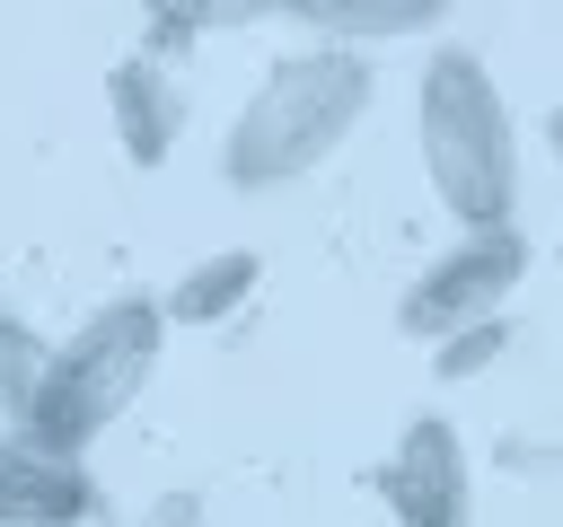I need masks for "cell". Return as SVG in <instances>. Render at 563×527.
Segmentation results:
<instances>
[{
	"label": "cell",
	"mask_w": 563,
	"mask_h": 527,
	"mask_svg": "<svg viewBox=\"0 0 563 527\" xmlns=\"http://www.w3.org/2000/svg\"><path fill=\"white\" fill-rule=\"evenodd\" d=\"M369 114V61L352 44H317V53H290L255 79V97L238 105L229 123V149H220V176L238 193H282L299 176H317L352 123Z\"/></svg>",
	"instance_id": "1"
},
{
	"label": "cell",
	"mask_w": 563,
	"mask_h": 527,
	"mask_svg": "<svg viewBox=\"0 0 563 527\" xmlns=\"http://www.w3.org/2000/svg\"><path fill=\"white\" fill-rule=\"evenodd\" d=\"M413 132H422V167H431L440 211L457 228H510V202H519V132H510V105H501L493 70L466 44H440L422 61Z\"/></svg>",
	"instance_id": "2"
},
{
	"label": "cell",
	"mask_w": 563,
	"mask_h": 527,
	"mask_svg": "<svg viewBox=\"0 0 563 527\" xmlns=\"http://www.w3.org/2000/svg\"><path fill=\"white\" fill-rule=\"evenodd\" d=\"M158 343H167V299H150V290L106 299L97 316L70 325V343H53L44 386H35V413H26L18 430H26L35 448H53V457H88V439H97L106 422H123L132 395L150 386Z\"/></svg>",
	"instance_id": "3"
},
{
	"label": "cell",
	"mask_w": 563,
	"mask_h": 527,
	"mask_svg": "<svg viewBox=\"0 0 563 527\" xmlns=\"http://www.w3.org/2000/svg\"><path fill=\"white\" fill-rule=\"evenodd\" d=\"M519 272H528V237H519V228H466V237H457L440 264H422V281L396 299V334H405V343H449V334L501 316L510 290H519Z\"/></svg>",
	"instance_id": "4"
},
{
	"label": "cell",
	"mask_w": 563,
	"mask_h": 527,
	"mask_svg": "<svg viewBox=\"0 0 563 527\" xmlns=\"http://www.w3.org/2000/svg\"><path fill=\"white\" fill-rule=\"evenodd\" d=\"M378 501L396 527H475V474H466L457 422L413 413L396 430V457L378 466Z\"/></svg>",
	"instance_id": "5"
},
{
	"label": "cell",
	"mask_w": 563,
	"mask_h": 527,
	"mask_svg": "<svg viewBox=\"0 0 563 527\" xmlns=\"http://www.w3.org/2000/svg\"><path fill=\"white\" fill-rule=\"evenodd\" d=\"M97 492L79 457L35 448L26 430H0V527H88Z\"/></svg>",
	"instance_id": "6"
},
{
	"label": "cell",
	"mask_w": 563,
	"mask_h": 527,
	"mask_svg": "<svg viewBox=\"0 0 563 527\" xmlns=\"http://www.w3.org/2000/svg\"><path fill=\"white\" fill-rule=\"evenodd\" d=\"M106 105H114V141H123V158H132V167H167L185 105H176V88H167V70H158L150 53H123V61L106 70Z\"/></svg>",
	"instance_id": "7"
},
{
	"label": "cell",
	"mask_w": 563,
	"mask_h": 527,
	"mask_svg": "<svg viewBox=\"0 0 563 527\" xmlns=\"http://www.w3.org/2000/svg\"><path fill=\"white\" fill-rule=\"evenodd\" d=\"M255 281H264V264H255L246 246H220V255H202V264L167 290V325H220V316H238V307L255 299Z\"/></svg>",
	"instance_id": "8"
},
{
	"label": "cell",
	"mask_w": 563,
	"mask_h": 527,
	"mask_svg": "<svg viewBox=\"0 0 563 527\" xmlns=\"http://www.w3.org/2000/svg\"><path fill=\"white\" fill-rule=\"evenodd\" d=\"M290 18H308L317 35H422L449 18V0H299Z\"/></svg>",
	"instance_id": "9"
},
{
	"label": "cell",
	"mask_w": 563,
	"mask_h": 527,
	"mask_svg": "<svg viewBox=\"0 0 563 527\" xmlns=\"http://www.w3.org/2000/svg\"><path fill=\"white\" fill-rule=\"evenodd\" d=\"M44 360H53V343L18 316V307H0V422L18 430L26 413H35V386H44Z\"/></svg>",
	"instance_id": "10"
},
{
	"label": "cell",
	"mask_w": 563,
	"mask_h": 527,
	"mask_svg": "<svg viewBox=\"0 0 563 527\" xmlns=\"http://www.w3.org/2000/svg\"><path fill=\"white\" fill-rule=\"evenodd\" d=\"M141 9H150L158 44H185L202 26H229V18H255V9H282V0H141Z\"/></svg>",
	"instance_id": "11"
},
{
	"label": "cell",
	"mask_w": 563,
	"mask_h": 527,
	"mask_svg": "<svg viewBox=\"0 0 563 527\" xmlns=\"http://www.w3.org/2000/svg\"><path fill=\"white\" fill-rule=\"evenodd\" d=\"M510 351V316H484V325H466V334H449V343H431V369L457 386V378H484L493 360Z\"/></svg>",
	"instance_id": "12"
},
{
	"label": "cell",
	"mask_w": 563,
	"mask_h": 527,
	"mask_svg": "<svg viewBox=\"0 0 563 527\" xmlns=\"http://www.w3.org/2000/svg\"><path fill=\"white\" fill-rule=\"evenodd\" d=\"M132 527H202V492H158V501H141Z\"/></svg>",
	"instance_id": "13"
},
{
	"label": "cell",
	"mask_w": 563,
	"mask_h": 527,
	"mask_svg": "<svg viewBox=\"0 0 563 527\" xmlns=\"http://www.w3.org/2000/svg\"><path fill=\"white\" fill-rule=\"evenodd\" d=\"M545 141H554V158H563V105H554V114H545Z\"/></svg>",
	"instance_id": "14"
},
{
	"label": "cell",
	"mask_w": 563,
	"mask_h": 527,
	"mask_svg": "<svg viewBox=\"0 0 563 527\" xmlns=\"http://www.w3.org/2000/svg\"><path fill=\"white\" fill-rule=\"evenodd\" d=\"M0 307H9V299H0Z\"/></svg>",
	"instance_id": "15"
}]
</instances>
